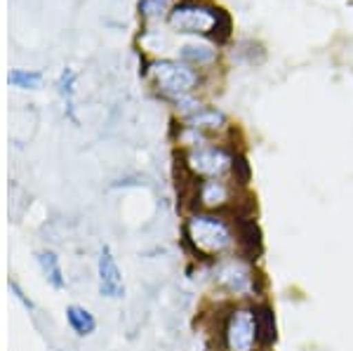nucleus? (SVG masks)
Wrapping results in <instances>:
<instances>
[{
  "label": "nucleus",
  "mask_w": 353,
  "mask_h": 351,
  "mask_svg": "<svg viewBox=\"0 0 353 351\" xmlns=\"http://www.w3.org/2000/svg\"><path fill=\"white\" fill-rule=\"evenodd\" d=\"M184 243L196 259L205 264L231 254H250L257 259L261 239L252 214H224L189 210L184 217Z\"/></svg>",
  "instance_id": "f257e3e1"
},
{
  "label": "nucleus",
  "mask_w": 353,
  "mask_h": 351,
  "mask_svg": "<svg viewBox=\"0 0 353 351\" xmlns=\"http://www.w3.org/2000/svg\"><path fill=\"white\" fill-rule=\"evenodd\" d=\"M97 279H99V292L106 299H121L125 295L123 271L118 267V259L109 245H101L99 259H97Z\"/></svg>",
  "instance_id": "6e6552de"
},
{
  "label": "nucleus",
  "mask_w": 353,
  "mask_h": 351,
  "mask_svg": "<svg viewBox=\"0 0 353 351\" xmlns=\"http://www.w3.org/2000/svg\"><path fill=\"white\" fill-rule=\"evenodd\" d=\"M278 337L276 314L266 302L217 304L214 351H271Z\"/></svg>",
  "instance_id": "f03ea898"
},
{
  "label": "nucleus",
  "mask_w": 353,
  "mask_h": 351,
  "mask_svg": "<svg viewBox=\"0 0 353 351\" xmlns=\"http://www.w3.org/2000/svg\"><path fill=\"white\" fill-rule=\"evenodd\" d=\"M170 24L181 33H198V36H217L219 28H229V19L219 10H210L203 5H176L170 12Z\"/></svg>",
  "instance_id": "0eeeda50"
},
{
  "label": "nucleus",
  "mask_w": 353,
  "mask_h": 351,
  "mask_svg": "<svg viewBox=\"0 0 353 351\" xmlns=\"http://www.w3.org/2000/svg\"><path fill=\"white\" fill-rule=\"evenodd\" d=\"M38 264H41L45 279H48V283L52 288H57V290H61V288L66 285V276H64V269H61V262L59 257L52 252V250H41L38 252Z\"/></svg>",
  "instance_id": "9d476101"
},
{
  "label": "nucleus",
  "mask_w": 353,
  "mask_h": 351,
  "mask_svg": "<svg viewBox=\"0 0 353 351\" xmlns=\"http://www.w3.org/2000/svg\"><path fill=\"white\" fill-rule=\"evenodd\" d=\"M181 166L191 182L203 179H236L248 186L250 170L245 158L226 141H208V144L193 146L181 154Z\"/></svg>",
  "instance_id": "20e7f679"
},
{
  "label": "nucleus",
  "mask_w": 353,
  "mask_h": 351,
  "mask_svg": "<svg viewBox=\"0 0 353 351\" xmlns=\"http://www.w3.org/2000/svg\"><path fill=\"white\" fill-rule=\"evenodd\" d=\"M66 321H68V328L76 332L78 337H90L94 335L97 330V319L90 309L81 307V304H71L66 309Z\"/></svg>",
  "instance_id": "1a4fd4ad"
},
{
  "label": "nucleus",
  "mask_w": 353,
  "mask_h": 351,
  "mask_svg": "<svg viewBox=\"0 0 353 351\" xmlns=\"http://www.w3.org/2000/svg\"><path fill=\"white\" fill-rule=\"evenodd\" d=\"M181 59L189 61V64H196V66H205V64H212V61L217 59V50H214L210 43H189L181 48Z\"/></svg>",
  "instance_id": "9b49d317"
},
{
  "label": "nucleus",
  "mask_w": 353,
  "mask_h": 351,
  "mask_svg": "<svg viewBox=\"0 0 353 351\" xmlns=\"http://www.w3.org/2000/svg\"><path fill=\"white\" fill-rule=\"evenodd\" d=\"M170 3H172V0H144V3H141V12L146 17H161L165 14V10L170 8Z\"/></svg>",
  "instance_id": "ddd939ff"
},
{
  "label": "nucleus",
  "mask_w": 353,
  "mask_h": 351,
  "mask_svg": "<svg viewBox=\"0 0 353 351\" xmlns=\"http://www.w3.org/2000/svg\"><path fill=\"white\" fill-rule=\"evenodd\" d=\"M210 285L217 295V304L264 302V274L257 259L250 254H231L219 262L208 264Z\"/></svg>",
  "instance_id": "7ed1b4c3"
},
{
  "label": "nucleus",
  "mask_w": 353,
  "mask_h": 351,
  "mask_svg": "<svg viewBox=\"0 0 353 351\" xmlns=\"http://www.w3.org/2000/svg\"><path fill=\"white\" fill-rule=\"evenodd\" d=\"M191 210L224 212V214H252L254 203L248 186L236 179H203L191 182Z\"/></svg>",
  "instance_id": "39448f33"
},
{
  "label": "nucleus",
  "mask_w": 353,
  "mask_h": 351,
  "mask_svg": "<svg viewBox=\"0 0 353 351\" xmlns=\"http://www.w3.org/2000/svg\"><path fill=\"white\" fill-rule=\"evenodd\" d=\"M10 83L21 90L36 88V85L41 83V76H38V73H26V71H12L10 73Z\"/></svg>",
  "instance_id": "f8f14e48"
},
{
  "label": "nucleus",
  "mask_w": 353,
  "mask_h": 351,
  "mask_svg": "<svg viewBox=\"0 0 353 351\" xmlns=\"http://www.w3.org/2000/svg\"><path fill=\"white\" fill-rule=\"evenodd\" d=\"M149 76L165 97H172L174 101L193 94V90L201 83L198 73L189 64H181V61H156L151 66Z\"/></svg>",
  "instance_id": "423d86ee"
}]
</instances>
